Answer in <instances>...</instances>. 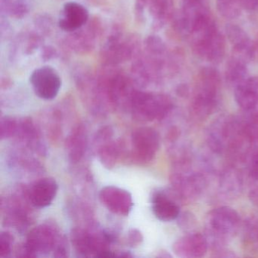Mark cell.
Returning <instances> with one entry per match:
<instances>
[{"label":"cell","instance_id":"14","mask_svg":"<svg viewBox=\"0 0 258 258\" xmlns=\"http://www.w3.org/2000/svg\"><path fill=\"white\" fill-rule=\"evenodd\" d=\"M58 185L53 178L45 177L36 181L29 190L30 202L37 208L49 206L56 197Z\"/></svg>","mask_w":258,"mask_h":258},{"label":"cell","instance_id":"37","mask_svg":"<svg viewBox=\"0 0 258 258\" xmlns=\"http://www.w3.org/2000/svg\"><path fill=\"white\" fill-rule=\"evenodd\" d=\"M249 197H250V201H251L253 205L258 208V188H254V189L250 191Z\"/></svg>","mask_w":258,"mask_h":258},{"label":"cell","instance_id":"34","mask_svg":"<svg viewBox=\"0 0 258 258\" xmlns=\"http://www.w3.org/2000/svg\"><path fill=\"white\" fill-rule=\"evenodd\" d=\"M250 176L258 181V152L253 155L250 164Z\"/></svg>","mask_w":258,"mask_h":258},{"label":"cell","instance_id":"11","mask_svg":"<svg viewBox=\"0 0 258 258\" xmlns=\"http://www.w3.org/2000/svg\"><path fill=\"white\" fill-rule=\"evenodd\" d=\"M90 19V13L84 5L77 2H68L64 4L60 13L58 26L64 32H73L84 26Z\"/></svg>","mask_w":258,"mask_h":258},{"label":"cell","instance_id":"26","mask_svg":"<svg viewBox=\"0 0 258 258\" xmlns=\"http://www.w3.org/2000/svg\"><path fill=\"white\" fill-rule=\"evenodd\" d=\"M118 150V148L114 144L104 146L101 151L100 156L102 158V161L105 163V164H107L111 167L117 160V156L119 155Z\"/></svg>","mask_w":258,"mask_h":258},{"label":"cell","instance_id":"23","mask_svg":"<svg viewBox=\"0 0 258 258\" xmlns=\"http://www.w3.org/2000/svg\"><path fill=\"white\" fill-rule=\"evenodd\" d=\"M242 124L243 131L246 138L250 144L258 143V113H253L249 115Z\"/></svg>","mask_w":258,"mask_h":258},{"label":"cell","instance_id":"35","mask_svg":"<svg viewBox=\"0 0 258 258\" xmlns=\"http://www.w3.org/2000/svg\"><path fill=\"white\" fill-rule=\"evenodd\" d=\"M241 7L247 11H254L258 8V0H239Z\"/></svg>","mask_w":258,"mask_h":258},{"label":"cell","instance_id":"10","mask_svg":"<svg viewBox=\"0 0 258 258\" xmlns=\"http://www.w3.org/2000/svg\"><path fill=\"white\" fill-rule=\"evenodd\" d=\"M101 203L113 214L127 216L134 207L132 195L123 188L108 185L99 192Z\"/></svg>","mask_w":258,"mask_h":258},{"label":"cell","instance_id":"6","mask_svg":"<svg viewBox=\"0 0 258 258\" xmlns=\"http://www.w3.org/2000/svg\"><path fill=\"white\" fill-rule=\"evenodd\" d=\"M239 223V215L233 208L223 206L213 210L207 221L209 240L215 244L223 242L236 232Z\"/></svg>","mask_w":258,"mask_h":258},{"label":"cell","instance_id":"12","mask_svg":"<svg viewBox=\"0 0 258 258\" xmlns=\"http://www.w3.org/2000/svg\"><path fill=\"white\" fill-rule=\"evenodd\" d=\"M209 242L205 235L201 233H189L175 241L174 253L179 257L199 258L206 254Z\"/></svg>","mask_w":258,"mask_h":258},{"label":"cell","instance_id":"27","mask_svg":"<svg viewBox=\"0 0 258 258\" xmlns=\"http://www.w3.org/2000/svg\"><path fill=\"white\" fill-rule=\"evenodd\" d=\"M16 123L13 118L6 117L1 122V137L10 138L16 132Z\"/></svg>","mask_w":258,"mask_h":258},{"label":"cell","instance_id":"32","mask_svg":"<svg viewBox=\"0 0 258 258\" xmlns=\"http://www.w3.org/2000/svg\"><path fill=\"white\" fill-rule=\"evenodd\" d=\"M246 235L250 242L254 243L258 246V221H250L247 226Z\"/></svg>","mask_w":258,"mask_h":258},{"label":"cell","instance_id":"19","mask_svg":"<svg viewBox=\"0 0 258 258\" xmlns=\"http://www.w3.org/2000/svg\"><path fill=\"white\" fill-rule=\"evenodd\" d=\"M247 64L242 58L232 55L226 64V81L235 87L244 82L248 78Z\"/></svg>","mask_w":258,"mask_h":258},{"label":"cell","instance_id":"4","mask_svg":"<svg viewBox=\"0 0 258 258\" xmlns=\"http://www.w3.org/2000/svg\"><path fill=\"white\" fill-rule=\"evenodd\" d=\"M173 108V101L170 96L137 90L130 108L136 118L143 121H151L164 118Z\"/></svg>","mask_w":258,"mask_h":258},{"label":"cell","instance_id":"7","mask_svg":"<svg viewBox=\"0 0 258 258\" xmlns=\"http://www.w3.org/2000/svg\"><path fill=\"white\" fill-rule=\"evenodd\" d=\"M53 249L55 253L66 252L61 238H58L55 231L49 226L36 227L30 232L25 244V250L30 256H37L38 253H46Z\"/></svg>","mask_w":258,"mask_h":258},{"label":"cell","instance_id":"16","mask_svg":"<svg viewBox=\"0 0 258 258\" xmlns=\"http://www.w3.org/2000/svg\"><path fill=\"white\" fill-rule=\"evenodd\" d=\"M235 99L238 106L246 111H250L258 105V78H247L244 82L235 87Z\"/></svg>","mask_w":258,"mask_h":258},{"label":"cell","instance_id":"30","mask_svg":"<svg viewBox=\"0 0 258 258\" xmlns=\"http://www.w3.org/2000/svg\"><path fill=\"white\" fill-rule=\"evenodd\" d=\"M40 56L44 61H52L58 56V50L52 46H44L40 49Z\"/></svg>","mask_w":258,"mask_h":258},{"label":"cell","instance_id":"36","mask_svg":"<svg viewBox=\"0 0 258 258\" xmlns=\"http://www.w3.org/2000/svg\"><path fill=\"white\" fill-rule=\"evenodd\" d=\"M142 240H143V237H142L141 234L138 231L133 230L132 233L130 235V241H131V244H139Z\"/></svg>","mask_w":258,"mask_h":258},{"label":"cell","instance_id":"21","mask_svg":"<svg viewBox=\"0 0 258 258\" xmlns=\"http://www.w3.org/2000/svg\"><path fill=\"white\" fill-rule=\"evenodd\" d=\"M220 190L226 196H235L241 191L242 179L240 173L235 169H228L220 178Z\"/></svg>","mask_w":258,"mask_h":258},{"label":"cell","instance_id":"15","mask_svg":"<svg viewBox=\"0 0 258 258\" xmlns=\"http://www.w3.org/2000/svg\"><path fill=\"white\" fill-rule=\"evenodd\" d=\"M152 208L154 215L161 221H173L180 215V208L173 196L162 190L152 195Z\"/></svg>","mask_w":258,"mask_h":258},{"label":"cell","instance_id":"31","mask_svg":"<svg viewBox=\"0 0 258 258\" xmlns=\"http://www.w3.org/2000/svg\"><path fill=\"white\" fill-rule=\"evenodd\" d=\"M149 0H135L136 19L140 22L145 19V10L147 8Z\"/></svg>","mask_w":258,"mask_h":258},{"label":"cell","instance_id":"29","mask_svg":"<svg viewBox=\"0 0 258 258\" xmlns=\"http://www.w3.org/2000/svg\"><path fill=\"white\" fill-rule=\"evenodd\" d=\"M178 218H179V226L185 230H191L196 225V218L191 213H185L179 215Z\"/></svg>","mask_w":258,"mask_h":258},{"label":"cell","instance_id":"1","mask_svg":"<svg viewBox=\"0 0 258 258\" xmlns=\"http://www.w3.org/2000/svg\"><path fill=\"white\" fill-rule=\"evenodd\" d=\"M190 38L193 51L199 58L212 64H219L223 61L226 42L210 13L196 21Z\"/></svg>","mask_w":258,"mask_h":258},{"label":"cell","instance_id":"22","mask_svg":"<svg viewBox=\"0 0 258 258\" xmlns=\"http://www.w3.org/2000/svg\"><path fill=\"white\" fill-rule=\"evenodd\" d=\"M216 4L219 13L228 19L238 18L243 9L239 0H216Z\"/></svg>","mask_w":258,"mask_h":258},{"label":"cell","instance_id":"2","mask_svg":"<svg viewBox=\"0 0 258 258\" xmlns=\"http://www.w3.org/2000/svg\"><path fill=\"white\" fill-rule=\"evenodd\" d=\"M141 49L137 35L125 32L120 26H114L101 46L99 58L102 66L119 67L134 60Z\"/></svg>","mask_w":258,"mask_h":258},{"label":"cell","instance_id":"5","mask_svg":"<svg viewBox=\"0 0 258 258\" xmlns=\"http://www.w3.org/2000/svg\"><path fill=\"white\" fill-rule=\"evenodd\" d=\"M102 21L97 17L90 18L84 26L73 32L66 33L62 45L66 50L77 55H87L96 48L103 34Z\"/></svg>","mask_w":258,"mask_h":258},{"label":"cell","instance_id":"28","mask_svg":"<svg viewBox=\"0 0 258 258\" xmlns=\"http://www.w3.org/2000/svg\"><path fill=\"white\" fill-rule=\"evenodd\" d=\"M13 237L8 232H2L0 236V256H8L12 252Z\"/></svg>","mask_w":258,"mask_h":258},{"label":"cell","instance_id":"17","mask_svg":"<svg viewBox=\"0 0 258 258\" xmlns=\"http://www.w3.org/2000/svg\"><path fill=\"white\" fill-rule=\"evenodd\" d=\"M147 8L152 19V28L155 30L164 28L175 13L173 0H149Z\"/></svg>","mask_w":258,"mask_h":258},{"label":"cell","instance_id":"25","mask_svg":"<svg viewBox=\"0 0 258 258\" xmlns=\"http://www.w3.org/2000/svg\"><path fill=\"white\" fill-rule=\"evenodd\" d=\"M34 26L37 31L46 37L51 34L53 29V19L49 15H39L34 19Z\"/></svg>","mask_w":258,"mask_h":258},{"label":"cell","instance_id":"18","mask_svg":"<svg viewBox=\"0 0 258 258\" xmlns=\"http://www.w3.org/2000/svg\"><path fill=\"white\" fill-rule=\"evenodd\" d=\"M45 37L36 28L22 33L15 41L11 56H16L18 52H22L26 55H32L37 49H41L44 46Z\"/></svg>","mask_w":258,"mask_h":258},{"label":"cell","instance_id":"20","mask_svg":"<svg viewBox=\"0 0 258 258\" xmlns=\"http://www.w3.org/2000/svg\"><path fill=\"white\" fill-rule=\"evenodd\" d=\"M2 16L22 19L26 17L33 7V0H0Z\"/></svg>","mask_w":258,"mask_h":258},{"label":"cell","instance_id":"13","mask_svg":"<svg viewBox=\"0 0 258 258\" xmlns=\"http://www.w3.org/2000/svg\"><path fill=\"white\" fill-rule=\"evenodd\" d=\"M226 34L233 47L234 55L248 63L254 57L255 48L248 34L237 25L229 24L226 26Z\"/></svg>","mask_w":258,"mask_h":258},{"label":"cell","instance_id":"24","mask_svg":"<svg viewBox=\"0 0 258 258\" xmlns=\"http://www.w3.org/2000/svg\"><path fill=\"white\" fill-rule=\"evenodd\" d=\"M83 131H81V129L78 130L71 140L72 156H73L75 159H80V158L82 156L86 143H87L86 136H84Z\"/></svg>","mask_w":258,"mask_h":258},{"label":"cell","instance_id":"8","mask_svg":"<svg viewBox=\"0 0 258 258\" xmlns=\"http://www.w3.org/2000/svg\"><path fill=\"white\" fill-rule=\"evenodd\" d=\"M30 82L36 96L43 100L55 99L61 88L59 74L49 66L35 69L31 74Z\"/></svg>","mask_w":258,"mask_h":258},{"label":"cell","instance_id":"9","mask_svg":"<svg viewBox=\"0 0 258 258\" xmlns=\"http://www.w3.org/2000/svg\"><path fill=\"white\" fill-rule=\"evenodd\" d=\"M132 143L133 158L140 162H149L159 149V135L152 128H137L133 132Z\"/></svg>","mask_w":258,"mask_h":258},{"label":"cell","instance_id":"3","mask_svg":"<svg viewBox=\"0 0 258 258\" xmlns=\"http://www.w3.org/2000/svg\"><path fill=\"white\" fill-rule=\"evenodd\" d=\"M221 86L220 72L214 67H204L199 72L191 102L193 114L200 119L208 117L218 103Z\"/></svg>","mask_w":258,"mask_h":258},{"label":"cell","instance_id":"33","mask_svg":"<svg viewBox=\"0 0 258 258\" xmlns=\"http://www.w3.org/2000/svg\"><path fill=\"white\" fill-rule=\"evenodd\" d=\"M6 16H1V38L4 40V38H7L11 34V27L10 24L9 23L8 21L6 19Z\"/></svg>","mask_w":258,"mask_h":258}]
</instances>
